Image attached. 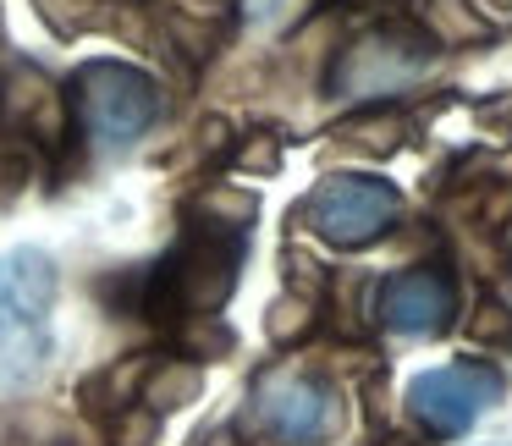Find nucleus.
I'll use <instances>...</instances> for the list:
<instances>
[{"mask_svg": "<svg viewBox=\"0 0 512 446\" xmlns=\"http://www.w3.org/2000/svg\"><path fill=\"white\" fill-rule=\"evenodd\" d=\"M50 303H56V259L45 248H12L0 259V380L23 386L45 369L56 347Z\"/></svg>", "mask_w": 512, "mask_h": 446, "instance_id": "f257e3e1", "label": "nucleus"}, {"mask_svg": "<svg viewBox=\"0 0 512 446\" xmlns=\"http://www.w3.org/2000/svg\"><path fill=\"white\" fill-rule=\"evenodd\" d=\"M309 226L336 248H364L375 237H386L402 215V193L380 177H364V171H336L320 188L309 193Z\"/></svg>", "mask_w": 512, "mask_h": 446, "instance_id": "f03ea898", "label": "nucleus"}, {"mask_svg": "<svg viewBox=\"0 0 512 446\" xmlns=\"http://www.w3.org/2000/svg\"><path fill=\"white\" fill-rule=\"evenodd\" d=\"M78 105L89 133L100 144L122 149L138 133H149V122L160 116V89L149 72L127 67V61H89L78 72Z\"/></svg>", "mask_w": 512, "mask_h": 446, "instance_id": "7ed1b4c3", "label": "nucleus"}, {"mask_svg": "<svg viewBox=\"0 0 512 446\" xmlns=\"http://www.w3.org/2000/svg\"><path fill=\"white\" fill-rule=\"evenodd\" d=\"M248 419H254L259 435H270V441H281V446H309V441L336 435L342 413H336V391L325 386V380L281 369V375H265L254 386Z\"/></svg>", "mask_w": 512, "mask_h": 446, "instance_id": "20e7f679", "label": "nucleus"}, {"mask_svg": "<svg viewBox=\"0 0 512 446\" xmlns=\"http://www.w3.org/2000/svg\"><path fill=\"white\" fill-rule=\"evenodd\" d=\"M496 402H501V375L490 364H441V369H424L408 386L413 419L435 435H463Z\"/></svg>", "mask_w": 512, "mask_h": 446, "instance_id": "39448f33", "label": "nucleus"}, {"mask_svg": "<svg viewBox=\"0 0 512 446\" xmlns=\"http://www.w3.org/2000/svg\"><path fill=\"white\" fill-rule=\"evenodd\" d=\"M375 309L397 336H441L457 314V287L446 270H397L380 281Z\"/></svg>", "mask_w": 512, "mask_h": 446, "instance_id": "423d86ee", "label": "nucleus"}, {"mask_svg": "<svg viewBox=\"0 0 512 446\" xmlns=\"http://www.w3.org/2000/svg\"><path fill=\"white\" fill-rule=\"evenodd\" d=\"M468 331H474L479 342H490V336H512V314L501 309V303H479V320L468 325Z\"/></svg>", "mask_w": 512, "mask_h": 446, "instance_id": "0eeeda50", "label": "nucleus"}, {"mask_svg": "<svg viewBox=\"0 0 512 446\" xmlns=\"http://www.w3.org/2000/svg\"><path fill=\"white\" fill-rule=\"evenodd\" d=\"M496 6H512V0H496Z\"/></svg>", "mask_w": 512, "mask_h": 446, "instance_id": "6e6552de", "label": "nucleus"}]
</instances>
